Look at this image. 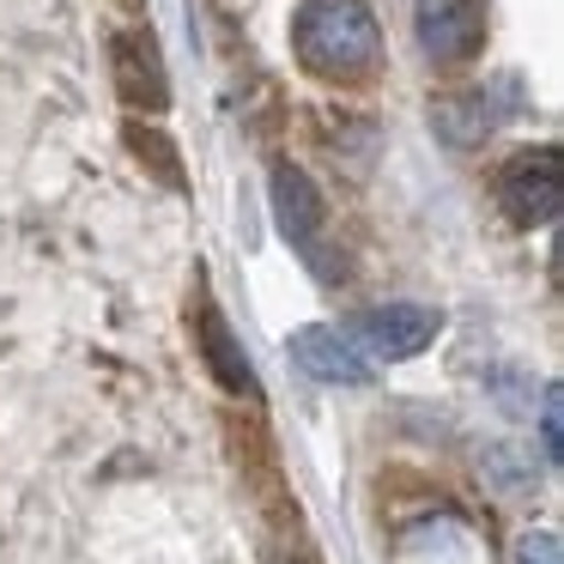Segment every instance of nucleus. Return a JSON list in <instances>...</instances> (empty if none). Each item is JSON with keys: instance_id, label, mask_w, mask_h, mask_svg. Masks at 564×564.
<instances>
[{"instance_id": "f257e3e1", "label": "nucleus", "mask_w": 564, "mask_h": 564, "mask_svg": "<svg viewBox=\"0 0 564 564\" xmlns=\"http://www.w3.org/2000/svg\"><path fill=\"white\" fill-rule=\"evenodd\" d=\"M297 62L322 79H358L377 62V19H370L365 0H304L297 13Z\"/></svg>"}, {"instance_id": "f03ea898", "label": "nucleus", "mask_w": 564, "mask_h": 564, "mask_svg": "<svg viewBox=\"0 0 564 564\" xmlns=\"http://www.w3.org/2000/svg\"><path fill=\"white\" fill-rule=\"evenodd\" d=\"M498 200L516 225H552L564 207V159L558 147H534L522 159L503 164L498 176Z\"/></svg>"}, {"instance_id": "7ed1b4c3", "label": "nucleus", "mask_w": 564, "mask_h": 564, "mask_svg": "<svg viewBox=\"0 0 564 564\" xmlns=\"http://www.w3.org/2000/svg\"><path fill=\"white\" fill-rule=\"evenodd\" d=\"M419 43L437 67L479 55L486 43V0H419Z\"/></svg>"}, {"instance_id": "20e7f679", "label": "nucleus", "mask_w": 564, "mask_h": 564, "mask_svg": "<svg viewBox=\"0 0 564 564\" xmlns=\"http://www.w3.org/2000/svg\"><path fill=\"white\" fill-rule=\"evenodd\" d=\"M437 328H443L437 310H425V304H382V310H365L346 340L377 358H413L437 340Z\"/></svg>"}, {"instance_id": "39448f33", "label": "nucleus", "mask_w": 564, "mask_h": 564, "mask_svg": "<svg viewBox=\"0 0 564 564\" xmlns=\"http://www.w3.org/2000/svg\"><path fill=\"white\" fill-rule=\"evenodd\" d=\"M510 116H516V91L510 86H474V91L443 98L437 110H431V122H437V134L449 140V147H479V140L498 134Z\"/></svg>"}, {"instance_id": "423d86ee", "label": "nucleus", "mask_w": 564, "mask_h": 564, "mask_svg": "<svg viewBox=\"0 0 564 564\" xmlns=\"http://www.w3.org/2000/svg\"><path fill=\"white\" fill-rule=\"evenodd\" d=\"M292 365L304 377L328 382V389H365L370 382V358L346 340L340 328H297L292 334Z\"/></svg>"}, {"instance_id": "0eeeda50", "label": "nucleus", "mask_w": 564, "mask_h": 564, "mask_svg": "<svg viewBox=\"0 0 564 564\" xmlns=\"http://www.w3.org/2000/svg\"><path fill=\"white\" fill-rule=\"evenodd\" d=\"M273 219H280V231L322 268V225L328 219H322V195L310 188V176L297 171V164H273Z\"/></svg>"}, {"instance_id": "6e6552de", "label": "nucleus", "mask_w": 564, "mask_h": 564, "mask_svg": "<svg viewBox=\"0 0 564 564\" xmlns=\"http://www.w3.org/2000/svg\"><path fill=\"white\" fill-rule=\"evenodd\" d=\"M116 91L128 104H147V110H164L171 104V86H164V67L152 55L147 37H116Z\"/></svg>"}, {"instance_id": "1a4fd4ad", "label": "nucleus", "mask_w": 564, "mask_h": 564, "mask_svg": "<svg viewBox=\"0 0 564 564\" xmlns=\"http://www.w3.org/2000/svg\"><path fill=\"white\" fill-rule=\"evenodd\" d=\"M200 346H207V365H213V377L225 382L231 394H256V370H249V358H243V346L231 340V328H225V316L219 310H200Z\"/></svg>"}, {"instance_id": "9d476101", "label": "nucleus", "mask_w": 564, "mask_h": 564, "mask_svg": "<svg viewBox=\"0 0 564 564\" xmlns=\"http://www.w3.org/2000/svg\"><path fill=\"white\" fill-rule=\"evenodd\" d=\"M128 147H134V159H140V164H152V171H159L171 188H183V164H176L171 140H164L159 128H140V122H128Z\"/></svg>"}, {"instance_id": "9b49d317", "label": "nucleus", "mask_w": 564, "mask_h": 564, "mask_svg": "<svg viewBox=\"0 0 564 564\" xmlns=\"http://www.w3.org/2000/svg\"><path fill=\"white\" fill-rule=\"evenodd\" d=\"M510 564H564V546H558V534H546V528H534V534H522V540H516V552H510Z\"/></svg>"}, {"instance_id": "f8f14e48", "label": "nucleus", "mask_w": 564, "mask_h": 564, "mask_svg": "<svg viewBox=\"0 0 564 564\" xmlns=\"http://www.w3.org/2000/svg\"><path fill=\"white\" fill-rule=\"evenodd\" d=\"M540 443H546V462L564 455V419H558V389H546V406H540Z\"/></svg>"}]
</instances>
